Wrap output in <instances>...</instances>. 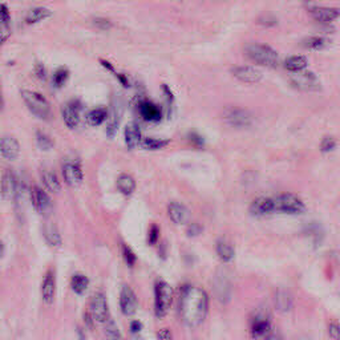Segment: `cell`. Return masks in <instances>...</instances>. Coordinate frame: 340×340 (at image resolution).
Wrapping results in <instances>:
<instances>
[{"label":"cell","mask_w":340,"mask_h":340,"mask_svg":"<svg viewBox=\"0 0 340 340\" xmlns=\"http://www.w3.org/2000/svg\"><path fill=\"white\" fill-rule=\"evenodd\" d=\"M209 311V297L202 289L186 287L179 299V313L188 326L196 327L202 323Z\"/></svg>","instance_id":"6da1fadb"},{"label":"cell","mask_w":340,"mask_h":340,"mask_svg":"<svg viewBox=\"0 0 340 340\" xmlns=\"http://www.w3.org/2000/svg\"><path fill=\"white\" fill-rule=\"evenodd\" d=\"M21 98H23L24 104L27 105L31 113L36 116L37 118L44 120V121H49L52 118V109L48 100L44 97L43 94L35 91H21Z\"/></svg>","instance_id":"7a4b0ae2"},{"label":"cell","mask_w":340,"mask_h":340,"mask_svg":"<svg viewBox=\"0 0 340 340\" xmlns=\"http://www.w3.org/2000/svg\"><path fill=\"white\" fill-rule=\"evenodd\" d=\"M246 56L258 65L275 68L279 65V56L275 49L266 44H251L246 48Z\"/></svg>","instance_id":"3957f363"},{"label":"cell","mask_w":340,"mask_h":340,"mask_svg":"<svg viewBox=\"0 0 340 340\" xmlns=\"http://www.w3.org/2000/svg\"><path fill=\"white\" fill-rule=\"evenodd\" d=\"M275 213H287V214H300L306 210L303 201L295 194L286 193L273 197Z\"/></svg>","instance_id":"277c9868"},{"label":"cell","mask_w":340,"mask_h":340,"mask_svg":"<svg viewBox=\"0 0 340 340\" xmlns=\"http://www.w3.org/2000/svg\"><path fill=\"white\" fill-rule=\"evenodd\" d=\"M174 293L170 284L166 282H157L155 284V315L159 318H164L169 308L172 307Z\"/></svg>","instance_id":"5b68a950"},{"label":"cell","mask_w":340,"mask_h":340,"mask_svg":"<svg viewBox=\"0 0 340 340\" xmlns=\"http://www.w3.org/2000/svg\"><path fill=\"white\" fill-rule=\"evenodd\" d=\"M290 84L293 85L295 89L303 92H318L322 88L320 80L317 77V74L308 71H300L291 74Z\"/></svg>","instance_id":"8992f818"},{"label":"cell","mask_w":340,"mask_h":340,"mask_svg":"<svg viewBox=\"0 0 340 340\" xmlns=\"http://www.w3.org/2000/svg\"><path fill=\"white\" fill-rule=\"evenodd\" d=\"M271 332V324H270V315L266 310L258 308L255 312L251 313L250 318V333L253 337H266Z\"/></svg>","instance_id":"52a82bcc"},{"label":"cell","mask_w":340,"mask_h":340,"mask_svg":"<svg viewBox=\"0 0 340 340\" xmlns=\"http://www.w3.org/2000/svg\"><path fill=\"white\" fill-rule=\"evenodd\" d=\"M223 120L232 128H247L253 124V115L242 108H227L223 112Z\"/></svg>","instance_id":"ba28073f"},{"label":"cell","mask_w":340,"mask_h":340,"mask_svg":"<svg viewBox=\"0 0 340 340\" xmlns=\"http://www.w3.org/2000/svg\"><path fill=\"white\" fill-rule=\"evenodd\" d=\"M31 199L34 203L36 212H39L41 216H49L52 213V201L48 197V194L39 186H34L31 189Z\"/></svg>","instance_id":"9c48e42d"},{"label":"cell","mask_w":340,"mask_h":340,"mask_svg":"<svg viewBox=\"0 0 340 340\" xmlns=\"http://www.w3.org/2000/svg\"><path fill=\"white\" fill-rule=\"evenodd\" d=\"M91 312L94 320H97L100 323H105L109 318L108 303L107 298L102 293L94 294L91 300Z\"/></svg>","instance_id":"30bf717a"},{"label":"cell","mask_w":340,"mask_h":340,"mask_svg":"<svg viewBox=\"0 0 340 340\" xmlns=\"http://www.w3.org/2000/svg\"><path fill=\"white\" fill-rule=\"evenodd\" d=\"M232 76L238 79L242 83H247V84H256L262 80L263 74L262 72L255 67L251 65H242V67H234L231 69Z\"/></svg>","instance_id":"8fae6325"},{"label":"cell","mask_w":340,"mask_h":340,"mask_svg":"<svg viewBox=\"0 0 340 340\" xmlns=\"http://www.w3.org/2000/svg\"><path fill=\"white\" fill-rule=\"evenodd\" d=\"M138 113L144 118L145 121L148 122H159L162 118V109L160 105L154 102L149 101V100H142L137 105Z\"/></svg>","instance_id":"7c38bea8"},{"label":"cell","mask_w":340,"mask_h":340,"mask_svg":"<svg viewBox=\"0 0 340 340\" xmlns=\"http://www.w3.org/2000/svg\"><path fill=\"white\" fill-rule=\"evenodd\" d=\"M80 112H81V102L79 100H72L67 102L63 108V120L64 124L69 129L77 128L80 124Z\"/></svg>","instance_id":"4fadbf2b"},{"label":"cell","mask_w":340,"mask_h":340,"mask_svg":"<svg viewBox=\"0 0 340 340\" xmlns=\"http://www.w3.org/2000/svg\"><path fill=\"white\" fill-rule=\"evenodd\" d=\"M311 17L318 23H331V21L336 20L340 16L339 8L333 7H318V6H311L308 7Z\"/></svg>","instance_id":"5bb4252c"},{"label":"cell","mask_w":340,"mask_h":340,"mask_svg":"<svg viewBox=\"0 0 340 340\" xmlns=\"http://www.w3.org/2000/svg\"><path fill=\"white\" fill-rule=\"evenodd\" d=\"M120 306H121V311L126 315V317H130L133 313H136L138 307L137 297L136 294L133 293V290L129 286H122L121 289V295H120Z\"/></svg>","instance_id":"9a60e30c"},{"label":"cell","mask_w":340,"mask_h":340,"mask_svg":"<svg viewBox=\"0 0 340 340\" xmlns=\"http://www.w3.org/2000/svg\"><path fill=\"white\" fill-rule=\"evenodd\" d=\"M19 192V184L16 177L11 170H6L2 178V196L4 199H15Z\"/></svg>","instance_id":"2e32d148"},{"label":"cell","mask_w":340,"mask_h":340,"mask_svg":"<svg viewBox=\"0 0 340 340\" xmlns=\"http://www.w3.org/2000/svg\"><path fill=\"white\" fill-rule=\"evenodd\" d=\"M12 32L11 12L7 4L0 3V45H3L10 39Z\"/></svg>","instance_id":"e0dca14e"},{"label":"cell","mask_w":340,"mask_h":340,"mask_svg":"<svg viewBox=\"0 0 340 340\" xmlns=\"http://www.w3.org/2000/svg\"><path fill=\"white\" fill-rule=\"evenodd\" d=\"M63 177L72 188H77L83 182V172L76 162H67L63 165Z\"/></svg>","instance_id":"ac0fdd59"},{"label":"cell","mask_w":340,"mask_h":340,"mask_svg":"<svg viewBox=\"0 0 340 340\" xmlns=\"http://www.w3.org/2000/svg\"><path fill=\"white\" fill-rule=\"evenodd\" d=\"M0 153L4 159L16 160L20 153V144L12 136H4L0 140Z\"/></svg>","instance_id":"d6986e66"},{"label":"cell","mask_w":340,"mask_h":340,"mask_svg":"<svg viewBox=\"0 0 340 340\" xmlns=\"http://www.w3.org/2000/svg\"><path fill=\"white\" fill-rule=\"evenodd\" d=\"M250 212H251L253 216L256 217L267 216V214L275 213L273 197H259V198H256L250 206Z\"/></svg>","instance_id":"ffe728a7"},{"label":"cell","mask_w":340,"mask_h":340,"mask_svg":"<svg viewBox=\"0 0 340 340\" xmlns=\"http://www.w3.org/2000/svg\"><path fill=\"white\" fill-rule=\"evenodd\" d=\"M168 214L173 222L177 223V225H185L190 219V212H189L188 207L178 202H173L169 205Z\"/></svg>","instance_id":"44dd1931"},{"label":"cell","mask_w":340,"mask_h":340,"mask_svg":"<svg viewBox=\"0 0 340 340\" xmlns=\"http://www.w3.org/2000/svg\"><path fill=\"white\" fill-rule=\"evenodd\" d=\"M274 304H275L276 310L280 312H290L294 306L293 295L287 290H276L274 294Z\"/></svg>","instance_id":"7402d4cb"},{"label":"cell","mask_w":340,"mask_h":340,"mask_svg":"<svg viewBox=\"0 0 340 340\" xmlns=\"http://www.w3.org/2000/svg\"><path fill=\"white\" fill-rule=\"evenodd\" d=\"M124 137L126 146H128L129 149H135L136 146H138L142 141L140 126H138L136 122H129V124H126V126H125L124 129Z\"/></svg>","instance_id":"603a6c76"},{"label":"cell","mask_w":340,"mask_h":340,"mask_svg":"<svg viewBox=\"0 0 340 340\" xmlns=\"http://www.w3.org/2000/svg\"><path fill=\"white\" fill-rule=\"evenodd\" d=\"M55 290H56V282H55V273L54 270H48L45 276H44L43 286H41V293H43V299L45 303L51 304L55 299Z\"/></svg>","instance_id":"cb8c5ba5"},{"label":"cell","mask_w":340,"mask_h":340,"mask_svg":"<svg viewBox=\"0 0 340 340\" xmlns=\"http://www.w3.org/2000/svg\"><path fill=\"white\" fill-rule=\"evenodd\" d=\"M51 16V10H48V8L45 7H35L31 8L27 14H25L24 21H25V24H28V25H34V24L40 23V21L45 20V19H49Z\"/></svg>","instance_id":"d4e9b609"},{"label":"cell","mask_w":340,"mask_h":340,"mask_svg":"<svg viewBox=\"0 0 340 340\" xmlns=\"http://www.w3.org/2000/svg\"><path fill=\"white\" fill-rule=\"evenodd\" d=\"M216 294L222 303H226V302L230 299V295H231V284H230L229 278H226L225 275L217 278Z\"/></svg>","instance_id":"484cf974"},{"label":"cell","mask_w":340,"mask_h":340,"mask_svg":"<svg viewBox=\"0 0 340 340\" xmlns=\"http://www.w3.org/2000/svg\"><path fill=\"white\" fill-rule=\"evenodd\" d=\"M283 67L291 73L304 71V68L307 67V59L304 56H290L284 60Z\"/></svg>","instance_id":"4316f807"},{"label":"cell","mask_w":340,"mask_h":340,"mask_svg":"<svg viewBox=\"0 0 340 340\" xmlns=\"http://www.w3.org/2000/svg\"><path fill=\"white\" fill-rule=\"evenodd\" d=\"M108 109L104 108V107H98V108L92 109V111L88 113L87 121L88 124L92 125V126H98V125H101L102 122L108 118Z\"/></svg>","instance_id":"83f0119b"},{"label":"cell","mask_w":340,"mask_h":340,"mask_svg":"<svg viewBox=\"0 0 340 340\" xmlns=\"http://www.w3.org/2000/svg\"><path fill=\"white\" fill-rule=\"evenodd\" d=\"M43 234L48 245H51V246H59L61 243L60 232H59L58 227H56L54 223H45L43 229Z\"/></svg>","instance_id":"f1b7e54d"},{"label":"cell","mask_w":340,"mask_h":340,"mask_svg":"<svg viewBox=\"0 0 340 340\" xmlns=\"http://www.w3.org/2000/svg\"><path fill=\"white\" fill-rule=\"evenodd\" d=\"M117 188H118V190L124 194V196L129 197L132 193L135 192L136 182H135V179L132 178L130 175L121 174L117 179Z\"/></svg>","instance_id":"f546056e"},{"label":"cell","mask_w":340,"mask_h":340,"mask_svg":"<svg viewBox=\"0 0 340 340\" xmlns=\"http://www.w3.org/2000/svg\"><path fill=\"white\" fill-rule=\"evenodd\" d=\"M217 254L223 262H230L234 258V249L229 242H226L225 239H219L217 242Z\"/></svg>","instance_id":"4dcf8cb0"},{"label":"cell","mask_w":340,"mask_h":340,"mask_svg":"<svg viewBox=\"0 0 340 340\" xmlns=\"http://www.w3.org/2000/svg\"><path fill=\"white\" fill-rule=\"evenodd\" d=\"M168 144H169V140H160V138L145 137V138H142L140 146H141L142 149H146V150H159V149L165 148Z\"/></svg>","instance_id":"1f68e13d"},{"label":"cell","mask_w":340,"mask_h":340,"mask_svg":"<svg viewBox=\"0 0 340 340\" xmlns=\"http://www.w3.org/2000/svg\"><path fill=\"white\" fill-rule=\"evenodd\" d=\"M69 79V69L67 67H60L52 74V84L55 88H61Z\"/></svg>","instance_id":"d6a6232c"},{"label":"cell","mask_w":340,"mask_h":340,"mask_svg":"<svg viewBox=\"0 0 340 340\" xmlns=\"http://www.w3.org/2000/svg\"><path fill=\"white\" fill-rule=\"evenodd\" d=\"M43 182L45 188L52 193L60 192V182H59L56 174L52 172H44L43 173Z\"/></svg>","instance_id":"836d02e7"},{"label":"cell","mask_w":340,"mask_h":340,"mask_svg":"<svg viewBox=\"0 0 340 340\" xmlns=\"http://www.w3.org/2000/svg\"><path fill=\"white\" fill-rule=\"evenodd\" d=\"M88 284H89V280L85 275H81V274H76V275L72 276L71 279V287L76 294H83L85 290L88 289Z\"/></svg>","instance_id":"e575fe53"},{"label":"cell","mask_w":340,"mask_h":340,"mask_svg":"<svg viewBox=\"0 0 340 340\" xmlns=\"http://www.w3.org/2000/svg\"><path fill=\"white\" fill-rule=\"evenodd\" d=\"M36 144L44 152L51 150L54 148V140L49 136L45 135V133H43V132H37L36 133Z\"/></svg>","instance_id":"d590c367"},{"label":"cell","mask_w":340,"mask_h":340,"mask_svg":"<svg viewBox=\"0 0 340 340\" xmlns=\"http://www.w3.org/2000/svg\"><path fill=\"white\" fill-rule=\"evenodd\" d=\"M327 45V40L322 36H311L303 41V47L308 49H322Z\"/></svg>","instance_id":"8d00e7d4"},{"label":"cell","mask_w":340,"mask_h":340,"mask_svg":"<svg viewBox=\"0 0 340 340\" xmlns=\"http://www.w3.org/2000/svg\"><path fill=\"white\" fill-rule=\"evenodd\" d=\"M118 126H120V113L115 111L112 113V117L108 122V126H107V136L109 138L115 137L118 130Z\"/></svg>","instance_id":"74e56055"},{"label":"cell","mask_w":340,"mask_h":340,"mask_svg":"<svg viewBox=\"0 0 340 340\" xmlns=\"http://www.w3.org/2000/svg\"><path fill=\"white\" fill-rule=\"evenodd\" d=\"M105 335H107V340H124L113 320H109L107 327H105Z\"/></svg>","instance_id":"f35d334b"},{"label":"cell","mask_w":340,"mask_h":340,"mask_svg":"<svg viewBox=\"0 0 340 340\" xmlns=\"http://www.w3.org/2000/svg\"><path fill=\"white\" fill-rule=\"evenodd\" d=\"M121 253H122V256H124L125 262H126V265L130 267L135 266L136 260H137V256H136V254L133 253V250L130 249L129 246H126V245H124L122 243L121 245Z\"/></svg>","instance_id":"ab89813d"},{"label":"cell","mask_w":340,"mask_h":340,"mask_svg":"<svg viewBox=\"0 0 340 340\" xmlns=\"http://www.w3.org/2000/svg\"><path fill=\"white\" fill-rule=\"evenodd\" d=\"M92 24L100 31H109L112 27H113L112 21L109 20V19H105V17H94Z\"/></svg>","instance_id":"60d3db41"},{"label":"cell","mask_w":340,"mask_h":340,"mask_svg":"<svg viewBox=\"0 0 340 340\" xmlns=\"http://www.w3.org/2000/svg\"><path fill=\"white\" fill-rule=\"evenodd\" d=\"M188 140L194 148H203V145H205V140L197 132H190L188 135Z\"/></svg>","instance_id":"b9f144b4"},{"label":"cell","mask_w":340,"mask_h":340,"mask_svg":"<svg viewBox=\"0 0 340 340\" xmlns=\"http://www.w3.org/2000/svg\"><path fill=\"white\" fill-rule=\"evenodd\" d=\"M335 146H336V141L332 137H324L322 142H320V150L323 153L332 152Z\"/></svg>","instance_id":"7bdbcfd3"},{"label":"cell","mask_w":340,"mask_h":340,"mask_svg":"<svg viewBox=\"0 0 340 340\" xmlns=\"http://www.w3.org/2000/svg\"><path fill=\"white\" fill-rule=\"evenodd\" d=\"M308 234L312 237V239L317 243H319L320 241H322V238H323V231H322V229H320L318 225L308 226Z\"/></svg>","instance_id":"ee69618b"},{"label":"cell","mask_w":340,"mask_h":340,"mask_svg":"<svg viewBox=\"0 0 340 340\" xmlns=\"http://www.w3.org/2000/svg\"><path fill=\"white\" fill-rule=\"evenodd\" d=\"M203 227L199 223H192V225L188 226V229H186V234L190 238H194V237H198L199 234H202Z\"/></svg>","instance_id":"f6af8a7d"},{"label":"cell","mask_w":340,"mask_h":340,"mask_svg":"<svg viewBox=\"0 0 340 340\" xmlns=\"http://www.w3.org/2000/svg\"><path fill=\"white\" fill-rule=\"evenodd\" d=\"M159 238H160L159 226L152 225V226H150V229H149V234H148L149 245H154V243H157Z\"/></svg>","instance_id":"bcb514c9"},{"label":"cell","mask_w":340,"mask_h":340,"mask_svg":"<svg viewBox=\"0 0 340 340\" xmlns=\"http://www.w3.org/2000/svg\"><path fill=\"white\" fill-rule=\"evenodd\" d=\"M161 89H162V92H164V96H165V101L168 102L169 109H172V105H173V102H174V94H173L172 89H170V88H169V85H166V84H162Z\"/></svg>","instance_id":"7dc6e473"},{"label":"cell","mask_w":340,"mask_h":340,"mask_svg":"<svg viewBox=\"0 0 340 340\" xmlns=\"http://www.w3.org/2000/svg\"><path fill=\"white\" fill-rule=\"evenodd\" d=\"M35 76H36L39 80H45L47 79V69L44 67L43 63H36L34 68Z\"/></svg>","instance_id":"c3c4849f"},{"label":"cell","mask_w":340,"mask_h":340,"mask_svg":"<svg viewBox=\"0 0 340 340\" xmlns=\"http://www.w3.org/2000/svg\"><path fill=\"white\" fill-rule=\"evenodd\" d=\"M328 335L331 339L340 340V326L337 323H330L328 324Z\"/></svg>","instance_id":"681fc988"},{"label":"cell","mask_w":340,"mask_h":340,"mask_svg":"<svg viewBox=\"0 0 340 340\" xmlns=\"http://www.w3.org/2000/svg\"><path fill=\"white\" fill-rule=\"evenodd\" d=\"M159 340H173V335L169 328H161L159 331Z\"/></svg>","instance_id":"f907efd6"},{"label":"cell","mask_w":340,"mask_h":340,"mask_svg":"<svg viewBox=\"0 0 340 340\" xmlns=\"http://www.w3.org/2000/svg\"><path fill=\"white\" fill-rule=\"evenodd\" d=\"M142 330V324L141 322H138V320H135V322H132L130 324V332L133 335H138V333L141 332Z\"/></svg>","instance_id":"816d5d0a"},{"label":"cell","mask_w":340,"mask_h":340,"mask_svg":"<svg viewBox=\"0 0 340 340\" xmlns=\"http://www.w3.org/2000/svg\"><path fill=\"white\" fill-rule=\"evenodd\" d=\"M116 76V79H117L118 80V83H120V84L121 85H124L125 88H128L129 87V80H128V77H126V74H124V73H116L115 74Z\"/></svg>","instance_id":"f5cc1de1"},{"label":"cell","mask_w":340,"mask_h":340,"mask_svg":"<svg viewBox=\"0 0 340 340\" xmlns=\"http://www.w3.org/2000/svg\"><path fill=\"white\" fill-rule=\"evenodd\" d=\"M100 64H101L102 67H104L105 69H107V71L112 72V73H113V74L117 73V72H116V69H115V67H113V65H112L111 63H109V61H107V60H104V59H101V60H100Z\"/></svg>","instance_id":"db71d44e"},{"label":"cell","mask_w":340,"mask_h":340,"mask_svg":"<svg viewBox=\"0 0 340 340\" xmlns=\"http://www.w3.org/2000/svg\"><path fill=\"white\" fill-rule=\"evenodd\" d=\"M84 320L85 324H87L88 328H93V317H92V313H85L84 315Z\"/></svg>","instance_id":"11a10c76"},{"label":"cell","mask_w":340,"mask_h":340,"mask_svg":"<svg viewBox=\"0 0 340 340\" xmlns=\"http://www.w3.org/2000/svg\"><path fill=\"white\" fill-rule=\"evenodd\" d=\"M265 339L266 340H284L282 336H280L279 333H275V332H273V331H271V332H270L269 335L265 337Z\"/></svg>","instance_id":"9f6ffc18"},{"label":"cell","mask_w":340,"mask_h":340,"mask_svg":"<svg viewBox=\"0 0 340 340\" xmlns=\"http://www.w3.org/2000/svg\"><path fill=\"white\" fill-rule=\"evenodd\" d=\"M77 333H79V339H80V340H85L84 332H83V330H81V328H77Z\"/></svg>","instance_id":"6f0895ef"},{"label":"cell","mask_w":340,"mask_h":340,"mask_svg":"<svg viewBox=\"0 0 340 340\" xmlns=\"http://www.w3.org/2000/svg\"><path fill=\"white\" fill-rule=\"evenodd\" d=\"M4 107V98H3V94H2V91H0V111L3 109Z\"/></svg>","instance_id":"680465c9"},{"label":"cell","mask_w":340,"mask_h":340,"mask_svg":"<svg viewBox=\"0 0 340 340\" xmlns=\"http://www.w3.org/2000/svg\"><path fill=\"white\" fill-rule=\"evenodd\" d=\"M3 254H4V245L0 242V258L3 256Z\"/></svg>","instance_id":"91938a15"},{"label":"cell","mask_w":340,"mask_h":340,"mask_svg":"<svg viewBox=\"0 0 340 340\" xmlns=\"http://www.w3.org/2000/svg\"><path fill=\"white\" fill-rule=\"evenodd\" d=\"M133 340H142V339H141V337H135V339H133Z\"/></svg>","instance_id":"94428289"}]
</instances>
